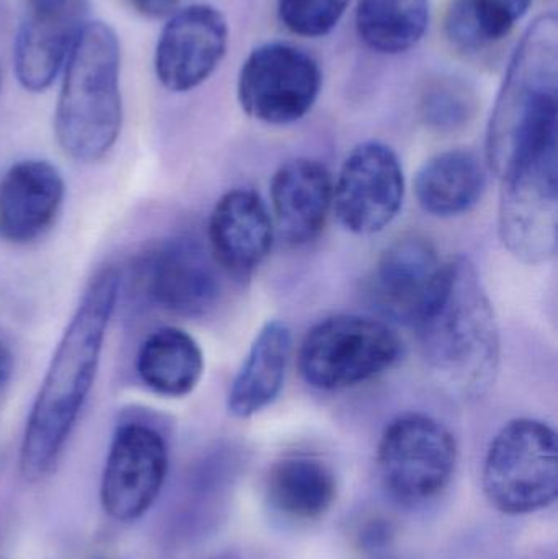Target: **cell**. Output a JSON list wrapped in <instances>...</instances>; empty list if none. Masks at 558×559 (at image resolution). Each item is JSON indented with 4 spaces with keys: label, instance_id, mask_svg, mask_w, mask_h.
<instances>
[{
    "label": "cell",
    "instance_id": "1",
    "mask_svg": "<svg viewBox=\"0 0 558 559\" xmlns=\"http://www.w3.org/2000/svg\"><path fill=\"white\" fill-rule=\"evenodd\" d=\"M120 288V272L100 269L88 280L56 345L23 430L20 473L26 481H39L55 469L81 417L97 378Z\"/></svg>",
    "mask_w": 558,
    "mask_h": 559
},
{
    "label": "cell",
    "instance_id": "2",
    "mask_svg": "<svg viewBox=\"0 0 558 559\" xmlns=\"http://www.w3.org/2000/svg\"><path fill=\"white\" fill-rule=\"evenodd\" d=\"M413 328L429 367L446 386L475 396L494 384L500 334L494 306L471 261L458 258L444 264L438 286Z\"/></svg>",
    "mask_w": 558,
    "mask_h": 559
},
{
    "label": "cell",
    "instance_id": "3",
    "mask_svg": "<svg viewBox=\"0 0 558 559\" xmlns=\"http://www.w3.org/2000/svg\"><path fill=\"white\" fill-rule=\"evenodd\" d=\"M557 115L558 22L544 15L518 46L491 115L488 163L500 179L518 164L557 150Z\"/></svg>",
    "mask_w": 558,
    "mask_h": 559
},
{
    "label": "cell",
    "instance_id": "4",
    "mask_svg": "<svg viewBox=\"0 0 558 559\" xmlns=\"http://www.w3.org/2000/svg\"><path fill=\"white\" fill-rule=\"evenodd\" d=\"M64 66L56 140L71 159L98 163L117 144L123 123L117 33L107 23H85Z\"/></svg>",
    "mask_w": 558,
    "mask_h": 559
},
{
    "label": "cell",
    "instance_id": "5",
    "mask_svg": "<svg viewBox=\"0 0 558 559\" xmlns=\"http://www.w3.org/2000/svg\"><path fill=\"white\" fill-rule=\"evenodd\" d=\"M484 491L498 511L531 514L558 495L556 430L536 419H517L498 432L484 465Z\"/></svg>",
    "mask_w": 558,
    "mask_h": 559
},
{
    "label": "cell",
    "instance_id": "6",
    "mask_svg": "<svg viewBox=\"0 0 558 559\" xmlns=\"http://www.w3.org/2000/svg\"><path fill=\"white\" fill-rule=\"evenodd\" d=\"M399 355L400 341L389 325L363 316H334L308 332L298 365L310 386L337 391L372 380Z\"/></svg>",
    "mask_w": 558,
    "mask_h": 559
},
{
    "label": "cell",
    "instance_id": "7",
    "mask_svg": "<svg viewBox=\"0 0 558 559\" xmlns=\"http://www.w3.org/2000/svg\"><path fill=\"white\" fill-rule=\"evenodd\" d=\"M458 445L448 427L425 414L393 420L380 440L377 465L385 491L400 504L431 501L451 481Z\"/></svg>",
    "mask_w": 558,
    "mask_h": 559
},
{
    "label": "cell",
    "instance_id": "8",
    "mask_svg": "<svg viewBox=\"0 0 558 559\" xmlns=\"http://www.w3.org/2000/svg\"><path fill=\"white\" fill-rule=\"evenodd\" d=\"M500 199L504 248L526 264H543L557 252V150L531 157L508 170Z\"/></svg>",
    "mask_w": 558,
    "mask_h": 559
},
{
    "label": "cell",
    "instance_id": "9",
    "mask_svg": "<svg viewBox=\"0 0 558 559\" xmlns=\"http://www.w3.org/2000/svg\"><path fill=\"white\" fill-rule=\"evenodd\" d=\"M320 66L304 49L284 43L259 46L246 59L238 79L242 110L268 124L301 120L321 91Z\"/></svg>",
    "mask_w": 558,
    "mask_h": 559
},
{
    "label": "cell",
    "instance_id": "10",
    "mask_svg": "<svg viewBox=\"0 0 558 559\" xmlns=\"http://www.w3.org/2000/svg\"><path fill=\"white\" fill-rule=\"evenodd\" d=\"M169 472V449L150 424H120L111 437L100 481L105 514L117 522L143 518L159 498Z\"/></svg>",
    "mask_w": 558,
    "mask_h": 559
},
{
    "label": "cell",
    "instance_id": "11",
    "mask_svg": "<svg viewBox=\"0 0 558 559\" xmlns=\"http://www.w3.org/2000/svg\"><path fill=\"white\" fill-rule=\"evenodd\" d=\"M216 267L199 242L170 238L138 259L134 278L151 305L180 318H200L215 308L222 293Z\"/></svg>",
    "mask_w": 558,
    "mask_h": 559
},
{
    "label": "cell",
    "instance_id": "12",
    "mask_svg": "<svg viewBox=\"0 0 558 559\" xmlns=\"http://www.w3.org/2000/svg\"><path fill=\"white\" fill-rule=\"evenodd\" d=\"M405 195L402 164L392 147L369 141L354 147L333 187L337 219L354 235H376L399 215Z\"/></svg>",
    "mask_w": 558,
    "mask_h": 559
},
{
    "label": "cell",
    "instance_id": "13",
    "mask_svg": "<svg viewBox=\"0 0 558 559\" xmlns=\"http://www.w3.org/2000/svg\"><path fill=\"white\" fill-rule=\"evenodd\" d=\"M228 46V23L212 5L174 13L161 32L154 68L170 92H189L215 72Z\"/></svg>",
    "mask_w": 558,
    "mask_h": 559
},
{
    "label": "cell",
    "instance_id": "14",
    "mask_svg": "<svg viewBox=\"0 0 558 559\" xmlns=\"http://www.w3.org/2000/svg\"><path fill=\"white\" fill-rule=\"evenodd\" d=\"M85 10V0H26L13 46L16 79L26 91H46L58 78L84 28Z\"/></svg>",
    "mask_w": 558,
    "mask_h": 559
},
{
    "label": "cell",
    "instance_id": "15",
    "mask_svg": "<svg viewBox=\"0 0 558 559\" xmlns=\"http://www.w3.org/2000/svg\"><path fill=\"white\" fill-rule=\"evenodd\" d=\"M66 183L48 160L25 159L0 177V241L28 246L41 239L59 218Z\"/></svg>",
    "mask_w": 558,
    "mask_h": 559
},
{
    "label": "cell",
    "instance_id": "16",
    "mask_svg": "<svg viewBox=\"0 0 558 559\" xmlns=\"http://www.w3.org/2000/svg\"><path fill=\"white\" fill-rule=\"evenodd\" d=\"M444 264L435 246L412 235L400 238L383 251L372 275V293L383 314L415 325L441 278Z\"/></svg>",
    "mask_w": 558,
    "mask_h": 559
},
{
    "label": "cell",
    "instance_id": "17",
    "mask_svg": "<svg viewBox=\"0 0 558 559\" xmlns=\"http://www.w3.org/2000/svg\"><path fill=\"white\" fill-rule=\"evenodd\" d=\"M216 264L233 275H248L262 264L274 242L268 206L251 190H233L216 203L209 225Z\"/></svg>",
    "mask_w": 558,
    "mask_h": 559
},
{
    "label": "cell",
    "instance_id": "18",
    "mask_svg": "<svg viewBox=\"0 0 558 559\" xmlns=\"http://www.w3.org/2000/svg\"><path fill=\"white\" fill-rule=\"evenodd\" d=\"M272 206L285 241L307 245L318 238L333 205V180L323 164L295 159L272 179Z\"/></svg>",
    "mask_w": 558,
    "mask_h": 559
},
{
    "label": "cell",
    "instance_id": "19",
    "mask_svg": "<svg viewBox=\"0 0 558 559\" xmlns=\"http://www.w3.org/2000/svg\"><path fill=\"white\" fill-rule=\"evenodd\" d=\"M203 370L205 358L199 342L176 325L151 332L138 350V378L157 396H189L199 386Z\"/></svg>",
    "mask_w": 558,
    "mask_h": 559
},
{
    "label": "cell",
    "instance_id": "20",
    "mask_svg": "<svg viewBox=\"0 0 558 559\" xmlns=\"http://www.w3.org/2000/svg\"><path fill=\"white\" fill-rule=\"evenodd\" d=\"M290 350V329L281 321L268 322L233 381L228 394L229 414L251 417L274 403L284 386Z\"/></svg>",
    "mask_w": 558,
    "mask_h": 559
},
{
    "label": "cell",
    "instance_id": "21",
    "mask_svg": "<svg viewBox=\"0 0 558 559\" xmlns=\"http://www.w3.org/2000/svg\"><path fill=\"white\" fill-rule=\"evenodd\" d=\"M480 160L468 151H446L429 159L416 176L419 205L435 216H458L477 205L484 195Z\"/></svg>",
    "mask_w": 558,
    "mask_h": 559
},
{
    "label": "cell",
    "instance_id": "22",
    "mask_svg": "<svg viewBox=\"0 0 558 559\" xmlns=\"http://www.w3.org/2000/svg\"><path fill=\"white\" fill-rule=\"evenodd\" d=\"M272 509L294 521L321 518L336 499V478L327 463L313 456L295 455L272 466L265 483Z\"/></svg>",
    "mask_w": 558,
    "mask_h": 559
},
{
    "label": "cell",
    "instance_id": "23",
    "mask_svg": "<svg viewBox=\"0 0 558 559\" xmlns=\"http://www.w3.org/2000/svg\"><path fill=\"white\" fill-rule=\"evenodd\" d=\"M429 22V0H360L356 25L369 48L399 55L418 45Z\"/></svg>",
    "mask_w": 558,
    "mask_h": 559
},
{
    "label": "cell",
    "instance_id": "24",
    "mask_svg": "<svg viewBox=\"0 0 558 559\" xmlns=\"http://www.w3.org/2000/svg\"><path fill=\"white\" fill-rule=\"evenodd\" d=\"M349 0H278V16L295 35H328L343 19Z\"/></svg>",
    "mask_w": 558,
    "mask_h": 559
},
{
    "label": "cell",
    "instance_id": "25",
    "mask_svg": "<svg viewBox=\"0 0 558 559\" xmlns=\"http://www.w3.org/2000/svg\"><path fill=\"white\" fill-rule=\"evenodd\" d=\"M475 25L485 45L501 41L510 35L518 20L526 15L533 0H468Z\"/></svg>",
    "mask_w": 558,
    "mask_h": 559
},
{
    "label": "cell",
    "instance_id": "26",
    "mask_svg": "<svg viewBox=\"0 0 558 559\" xmlns=\"http://www.w3.org/2000/svg\"><path fill=\"white\" fill-rule=\"evenodd\" d=\"M464 100L459 95L452 94H435L428 100V117L436 124H458L465 118Z\"/></svg>",
    "mask_w": 558,
    "mask_h": 559
},
{
    "label": "cell",
    "instance_id": "27",
    "mask_svg": "<svg viewBox=\"0 0 558 559\" xmlns=\"http://www.w3.org/2000/svg\"><path fill=\"white\" fill-rule=\"evenodd\" d=\"M131 10L146 19H163L176 10L179 0H123Z\"/></svg>",
    "mask_w": 558,
    "mask_h": 559
},
{
    "label": "cell",
    "instance_id": "28",
    "mask_svg": "<svg viewBox=\"0 0 558 559\" xmlns=\"http://www.w3.org/2000/svg\"><path fill=\"white\" fill-rule=\"evenodd\" d=\"M13 370V357L10 354L9 347L0 341V391L5 386L7 381L10 380V374Z\"/></svg>",
    "mask_w": 558,
    "mask_h": 559
}]
</instances>
